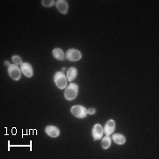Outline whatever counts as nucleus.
Returning a JSON list of instances; mask_svg holds the SVG:
<instances>
[{"instance_id": "f257e3e1", "label": "nucleus", "mask_w": 159, "mask_h": 159, "mask_svg": "<svg viewBox=\"0 0 159 159\" xmlns=\"http://www.w3.org/2000/svg\"><path fill=\"white\" fill-rule=\"evenodd\" d=\"M78 92H79L78 85L76 83H71L66 87V91L64 93V97L67 101H73L77 97Z\"/></svg>"}, {"instance_id": "f03ea898", "label": "nucleus", "mask_w": 159, "mask_h": 159, "mask_svg": "<svg viewBox=\"0 0 159 159\" xmlns=\"http://www.w3.org/2000/svg\"><path fill=\"white\" fill-rule=\"evenodd\" d=\"M54 82L59 89H66L67 87V78L63 72H57L54 74Z\"/></svg>"}, {"instance_id": "7ed1b4c3", "label": "nucleus", "mask_w": 159, "mask_h": 159, "mask_svg": "<svg viewBox=\"0 0 159 159\" xmlns=\"http://www.w3.org/2000/svg\"><path fill=\"white\" fill-rule=\"evenodd\" d=\"M71 113L74 115L75 118L78 119H84L88 116V110L82 105H74L71 107Z\"/></svg>"}, {"instance_id": "20e7f679", "label": "nucleus", "mask_w": 159, "mask_h": 159, "mask_svg": "<svg viewBox=\"0 0 159 159\" xmlns=\"http://www.w3.org/2000/svg\"><path fill=\"white\" fill-rule=\"evenodd\" d=\"M8 74L13 80H19L21 77V70L18 66L17 65H10L8 66Z\"/></svg>"}, {"instance_id": "39448f33", "label": "nucleus", "mask_w": 159, "mask_h": 159, "mask_svg": "<svg viewBox=\"0 0 159 159\" xmlns=\"http://www.w3.org/2000/svg\"><path fill=\"white\" fill-rule=\"evenodd\" d=\"M82 57V54L79 50L76 49H70L66 52V58L68 59L69 61L72 62H76L81 59Z\"/></svg>"}, {"instance_id": "423d86ee", "label": "nucleus", "mask_w": 159, "mask_h": 159, "mask_svg": "<svg viewBox=\"0 0 159 159\" xmlns=\"http://www.w3.org/2000/svg\"><path fill=\"white\" fill-rule=\"evenodd\" d=\"M104 132H103V127L100 124H95L93 128H92V136L94 141H99L102 138Z\"/></svg>"}, {"instance_id": "0eeeda50", "label": "nucleus", "mask_w": 159, "mask_h": 159, "mask_svg": "<svg viewBox=\"0 0 159 159\" xmlns=\"http://www.w3.org/2000/svg\"><path fill=\"white\" fill-rule=\"evenodd\" d=\"M20 70H21V73H22L27 78H31L33 75H34V70L32 66L28 62H23L20 65Z\"/></svg>"}, {"instance_id": "6e6552de", "label": "nucleus", "mask_w": 159, "mask_h": 159, "mask_svg": "<svg viewBox=\"0 0 159 159\" xmlns=\"http://www.w3.org/2000/svg\"><path fill=\"white\" fill-rule=\"evenodd\" d=\"M56 7L57 11L61 12L62 14H66L68 12V3L66 0H57L56 1Z\"/></svg>"}, {"instance_id": "1a4fd4ad", "label": "nucleus", "mask_w": 159, "mask_h": 159, "mask_svg": "<svg viewBox=\"0 0 159 159\" xmlns=\"http://www.w3.org/2000/svg\"><path fill=\"white\" fill-rule=\"evenodd\" d=\"M45 134L51 138H56L59 136L60 134V131L55 125H47L45 127Z\"/></svg>"}, {"instance_id": "9d476101", "label": "nucleus", "mask_w": 159, "mask_h": 159, "mask_svg": "<svg viewBox=\"0 0 159 159\" xmlns=\"http://www.w3.org/2000/svg\"><path fill=\"white\" fill-rule=\"evenodd\" d=\"M116 123L113 119H109L108 121L105 123L104 127H103V132L106 135H111L115 130Z\"/></svg>"}, {"instance_id": "9b49d317", "label": "nucleus", "mask_w": 159, "mask_h": 159, "mask_svg": "<svg viewBox=\"0 0 159 159\" xmlns=\"http://www.w3.org/2000/svg\"><path fill=\"white\" fill-rule=\"evenodd\" d=\"M52 56L54 57V58H56L59 61H64L66 59V54L60 48H55L52 51Z\"/></svg>"}, {"instance_id": "f8f14e48", "label": "nucleus", "mask_w": 159, "mask_h": 159, "mask_svg": "<svg viewBox=\"0 0 159 159\" xmlns=\"http://www.w3.org/2000/svg\"><path fill=\"white\" fill-rule=\"evenodd\" d=\"M78 75V70L75 67H70V68L67 70V73H66V78H67V80L69 81H73L74 80L76 79Z\"/></svg>"}, {"instance_id": "ddd939ff", "label": "nucleus", "mask_w": 159, "mask_h": 159, "mask_svg": "<svg viewBox=\"0 0 159 159\" xmlns=\"http://www.w3.org/2000/svg\"><path fill=\"white\" fill-rule=\"evenodd\" d=\"M111 140H113L115 143H117L118 145H123L125 144L126 141L125 137L121 134H114L111 137Z\"/></svg>"}, {"instance_id": "4468645a", "label": "nucleus", "mask_w": 159, "mask_h": 159, "mask_svg": "<svg viewBox=\"0 0 159 159\" xmlns=\"http://www.w3.org/2000/svg\"><path fill=\"white\" fill-rule=\"evenodd\" d=\"M111 138L110 137V135H106L102 138V148L103 149H107L111 147Z\"/></svg>"}, {"instance_id": "2eb2a0df", "label": "nucleus", "mask_w": 159, "mask_h": 159, "mask_svg": "<svg viewBox=\"0 0 159 159\" xmlns=\"http://www.w3.org/2000/svg\"><path fill=\"white\" fill-rule=\"evenodd\" d=\"M41 4L44 7H51L56 4V1H54V0H42Z\"/></svg>"}, {"instance_id": "dca6fc26", "label": "nucleus", "mask_w": 159, "mask_h": 159, "mask_svg": "<svg viewBox=\"0 0 159 159\" xmlns=\"http://www.w3.org/2000/svg\"><path fill=\"white\" fill-rule=\"evenodd\" d=\"M11 60H12V62H13L14 65H17V66H19V65H21V64L23 63L22 59L20 58V56H18V55H14V56H12V57H11Z\"/></svg>"}, {"instance_id": "f3484780", "label": "nucleus", "mask_w": 159, "mask_h": 159, "mask_svg": "<svg viewBox=\"0 0 159 159\" xmlns=\"http://www.w3.org/2000/svg\"><path fill=\"white\" fill-rule=\"evenodd\" d=\"M96 113V109L95 108H89L88 110V114L89 115H94Z\"/></svg>"}, {"instance_id": "a211bd4d", "label": "nucleus", "mask_w": 159, "mask_h": 159, "mask_svg": "<svg viewBox=\"0 0 159 159\" xmlns=\"http://www.w3.org/2000/svg\"><path fill=\"white\" fill-rule=\"evenodd\" d=\"M5 65H6V66H10V64H9L8 61H6V62H5Z\"/></svg>"}]
</instances>
